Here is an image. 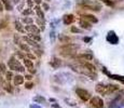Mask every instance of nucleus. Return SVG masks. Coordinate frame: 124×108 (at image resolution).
<instances>
[{
    "mask_svg": "<svg viewBox=\"0 0 124 108\" xmlns=\"http://www.w3.org/2000/svg\"><path fill=\"white\" fill-rule=\"evenodd\" d=\"M107 40L109 41L110 43H112V44H117V43H118V41H119L118 37H117V35L114 34V31H109V32H108Z\"/></svg>",
    "mask_w": 124,
    "mask_h": 108,
    "instance_id": "1a4fd4ad",
    "label": "nucleus"
},
{
    "mask_svg": "<svg viewBox=\"0 0 124 108\" xmlns=\"http://www.w3.org/2000/svg\"><path fill=\"white\" fill-rule=\"evenodd\" d=\"M25 88L28 89V90L32 89V88H34V82H31V81H29V82H26L25 83Z\"/></svg>",
    "mask_w": 124,
    "mask_h": 108,
    "instance_id": "72a5a7b5",
    "label": "nucleus"
},
{
    "mask_svg": "<svg viewBox=\"0 0 124 108\" xmlns=\"http://www.w3.org/2000/svg\"><path fill=\"white\" fill-rule=\"evenodd\" d=\"M8 67L11 70H16L18 72H24L25 68L24 66L20 63V61L17 60V57L15 55H12L10 58H9V62H8Z\"/></svg>",
    "mask_w": 124,
    "mask_h": 108,
    "instance_id": "f03ea898",
    "label": "nucleus"
},
{
    "mask_svg": "<svg viewBox=\"0 0 124 108\" xmlns=\"http://www.w3.org/2000/svg\"><path fill=\"white\" fill-rule=\"evenodd\" d=\"M35 54H36L37 56H42V50H39V49H37V50H35Z\"/></svg>",
    "mask_w": 124,
    "mask_h": 108,
    "instance_id": "c9c22d12",
    "label": "nucleus"
},
{
    "mask_svg": "<svg viewBox=\"0 0 124 108\" xmlns=\"http://www.w3.org/2000/svg\"><path fill=\"white\" fill-rule=\"evenodd\" d=\"M18 46H20V48H21L22 51L26 52V53H30V47H29L27 43H22V42H21Z\"/></svg>",
    "mask_w": 124,
    "mask_h": 108,
    "instance_id": "aec40b11",
    "label": "nucleus"
},
{
    "mask_svg": "<svg viewBox=\"0 0 124 108\" xmlns=\"http://www.w3.org/2000/svg\"><path fill=\"white\" fill-rule=\"evenodd\" d=\"M27 56H28L29 60H36L37 56L35 55V54H31V53H27Z\"/></svg>",
    "mask_w": 124,
    "mask_h": 108,
    "instance_id": "e433bc0d",
    "label": "nucleus"
},
{
    "mask_svg": "<svg viewBox=\"0 0 124 108\" xmlns=\"http://www.w3.org/2000/svg\"><path fill=\"white\" fill-rule=\"evenodd\" d=\"M37 22H38L39 26L41 27V30H44V22H43L42 18H38V20H37Z\"/></svg>",
    "mask_w": 124,
    "mask_h": 108,
    "instance_id": "2f4dec72",
    "label": "nucleus"
},
{
    "mask_svg": "<svg viewBox=\"0 0 124 108\" xmlns=\"http://www.w3.org/2000/svg\"><path fill=\"white\" fill-rule=\"evenodd\" d=\"M13 2H14L15 4H18V3H20V0H13Z\"/></svg>",
    "mask_w": 124,
    "mask_h": 108,
    "instance_id": "8fccbe9b",
    "label": "nucleus"
},
{
    "mask_svg": "<svg viewBox=\"0 0 124 108\" xmlns=\"http://www.w3.org/2000/svg\"><path fill=\"white\" fill-rule=\"evenodd\" d=\"M4 76H6V80H7V81H11V80L14 78V76H13V74H12V71H10V70L7 71V74L4 75Z\"/></svg>",
    "mask_w": 124,
    "mask_h": 108,
    "instance_id": "bb28decb",
    "label": "nucleus"
},
{
    "mask_svg": "<svg viewBox=\"0 0 124 108\" xmlns=\"http://www.w3.org/2000/svg\"><path fill=\"white\" fill-rule=\"evenodd\" d=\"M22 14L23 15H31V14H34V11H32V9H26V10H23L22 11Z\"/></svg>",
    "mask_w": 124,
    "mask_h": 108,
    "instance_id": "cd10ccee",
    "label": "nucleus"
},
{
    "mask_svg": "<svg viewBox=\"0 0 124 108\" xmlns=\"http://www.w3.org/2000/svg\"><path fill=\"white\" fill-rule=\"evenodd\" d=\"M76 94L78 96L81 98L83 102H88V101L91 100V94L89 91L84 90V89H81V88H77L76 89Z\"/></svg>",
    "mask_w": 124,
    "mask_h": 108,
    "instance_id": "20e7f679",
    "label": "nucleus"
},
{
    "mask_svg": "<svg viewBox=\"0 0 124 108\" xmlns=\"http://www.w3.org/2000/svg\"><path fill=\"white\" fill-rule=\"evenodd\" d=\"M7 24H8V22H7V21H3V22H1V23H0V29H1V28H4V27L7 26Z\"/></svg>",
    "mask_w": 124,
    "mask_h": 108,
    "instance_id": "ea45409f",
    "label": "nucleus"
},
{
    "mask_svg": "<svg viewBox=\"0 0 124 108\" xmlns=\"http://www.w3.org/2000/svg\"><path fill=\"white\" fill-rule=\"evenodd\" d=\"M52 107H54V108H62L59 105H57L56 103H54V104H52Z\"/></svg>",
    "mask_w": 124,
    "mask_h": 108,
    "instance_id": "49530a36",
    "label": "nucleus"
},
{
    "mask_svg": "<svg viewBox=\"0 0 124 108\" xmlns=\"http://www.w3.org/2000/svg\"><path fill=\"white\" fill-rule=\"evenodd\" d=\"M26 31H29L30 34H40V29L38 28V26L34 25V24H31V25H27L25 27Z\"/></svg>",
    "mask_w": 124,
    "mask_h": 108,
    "instance_id": "9b49d317",
    "label": "nucleus"
},
{
    "mask_svg": "<svg viewBox=\"0 0 124 108\" xmlns=\"http://www.w3.org/2000/svg\"><path fill=\"white\" fill-rule=\"evenodd\" d=\"M34 0H27V6L29 7V8H32V6H34Z\"/></svg>",
    "mask_w": 124,
    "mask_h": 108,
    "instance_id": "58836bf2",
    "label": "nucleus"
},
{
    "mask_svg": "<svg viewBox=\"0 0 124 108\" xmlns=\"http://www.w3.org/2000/svg\"><path fill=\"white\" fill-rule=\"evenodd\" d=\"M4 10V6H3L2 2H0V12H2Z\"/></svg>",
    "mask_w": 124,
    "mask_h": 108,
    "instance_id": "37998d69",
    "label": "nucleus"
},
{
    "mask_svg": "<svg viewBox=\"0 0 124 108\" xmlns=\"http://www.w3.org/2000/svg\"><path fill=\"white\" fill-rule=\"evenodd\" d=\"M3 88H4V90H6V91L10 92V93H12V92H13V89H12V86L10 85L9 81H7V80H6V83H4V85H3Z\"/></svg>",
    "mask_w": 124,
    "mask_h": 108,
    "instance_id": "a878e982",
    "label": "nucleus"
},
{
    "mask_svg": "<svg viewBox=\"0 0 124 108\" xmlns=\"http://www.w3.org/2000/svg\"><path fill=\"white\" fill-rule=\"evenodd\" d=\"M50 65H51L54 69H57L58 67H60V65H62V61L59 60L57 56H53L51 58V61H50Z\"/></svg>",
    "mask_w": 124,
    "mask_h": 108,
    "instance_id": "6e6552de",
    "label": "nucleus"
},
{
    "mask_svg": "<svg viewBox=\"0 0 124 108\" xmlns=\"http://www.w3.org/2000/svg\"><path fill=\"white\" fill-rule=\"evenodd\" d=\"M81 64L84 66L86 69H89L90 71H92V72H96V67L92 64V63H90V62L86 61V62H81Z\"/></svg>",
    "mask_w": 124,
    "mask_h": 108,
    "instance_id": "f3484780",
    "label": "nucleus"
},
{
    "mask_svg": "<svg viewBox=\"0 0 124 108\" xmlns=\"http://www.w3.org/2000/svg\"><path fill=\"white\" fill-rule=\"evenodd\" d=\"M71 32H77V34H80V32H82V30H81V29H79L78 27L72 26V27H71Z\"/></svg>",
    "mask_w": 124,
    "mask_h": 108,
    "instance_id": "f704fd0d",
    "label": "nucleus"
},
{
    "mask_svg": "<svg viewBox=\"0 0 124 108\" xmlns=\"http://www.w3.org/2000/svg\"><path fill=\"white\" fill-rule=\"evenodd\" d=\"M7 65L4 63L0 62V75H6L7 74Z\"/></svg>",
    "mask_w": 124,
    "mask_h": 108,
    "instance_id": "b1692460",
    "label": "nucleus"
},
{
    "mask_svg": "<svg viewBox=\"0 0 124 108\" xmlns=\"http://www.w3.org/2000/svg\"><path fill=\"white\" fill-rule=\"evenodd\" d=\"M14 42L16 43V44H20V37H18V36H17V35H15L14 36Z\"/></svg>",
    "mask_w": 124,
    "mask_h": 108,
    "instance_id": "a19ab883",
    "label": "nucleus"
},
{
    "mask_svg": "<svg viewBox=\"0 0 124 108\" xmlns=\"http://www.w3.org/2000/svg\"><path fill=\"white\" fill-rule=\"evenodd\" d=\"M23 40H25L27 44H30V46H34L35 48L39 49V44H38V42H37V41H35L34 39H31L29 36H25V37H23Z\"/></svg>",
    "mask_w": 124,
    "mask_h": 108,
    "instance_id": "4468645a",
    "label": "nucleus"
},
{
    "mask_svg": "<svg viewBox=\"0 0 124 108\" xmlns=\"http://www.w3.org/2000/svg\"><path fill=\"white\" fill-rule=\"evenodd\" d=\"M80 47L78 44H74V43H67V44H64L59 48L60 50V55L63 56H69L71 54H74L77 52V50L79 49Z\"/></svg>",
    "mask_w": 124,
    "mask_h": 108,
    "instance_id": "f257e3e1",
    "label": "nucleus"
},
{
    "mask_svg": "<svg viewBox=\"0 0 124 108\" xmlns=\"http://www.w3.org/2000/svg\"><path fill=\"white\" fill-rule=\"evenodd\" d=\"M23 4H20V6H18V10H20V11H23Z\"/></svg>",
    "mask_w": 124,
    "mask_h": 108,
    "instance_id": "3c124183",
    "label": "nucleus"
},
{
    "mask_svg": "<svg viewBox=\"0 0 124 108\" xmlns=\"http://www.w3.org/2000/svg\"><path fill=\"white\" fill-rule=\"evenodd\" d=\"M2 3H3V6H4V9L8 10V11H11L12 8H13L10 0H2Z\"/></svg>",
    "mask_w": 124,
    "mask_h": 108,
    "instance_id": "4be33fe9",
    "label": "nucleus"
},
{
    "mask_svg": "<svg viewBox=\"0 0 124 108\" xmlns=\"http://www.w3.org/2000/svg\"><path fill=\"white\" fill-rule=\"evenodd\" d=\"M23 23L31 25V24H32V18H31V17H24V18H23Z\"/></svg>",
    "mask_w": 124,
    "mask_h": 108,
    "instance_id": "c85d7f7f",
    "label": "nucleus"
},
{
    "mask_svg": "<svg viewBox=\"0 0 124 108\" xmlns=\"http://www.w3.org/2000/svg\"><path fill=\"white\" fill-rule=\"evenodd\" d=\"M34 102L38 103V104H44L46 102V100L43 96H41V95H37V96L34 97Z\"/></svg>",
    "mask_w": 124,
    "mask_h": 108,
    "instance_id": "412c9836",
    "label": "nucleus"
},
{
    "mask_svg": "<svg viewBox=\"0 0 124 108\" xmlns=\"http://www.w3.org/2000/svg\"><path fill=\"white\" fill-rule=\"evenodd\" d=\"M45 1H46V2H49V1H50V0H45Z\"/></svg>",
    "mask_w": 124,
    "mask_h": 108,
    "instance_id": "603ef678",
    "label": "nucleus"
},
{
    "mask_svg": "<svg viewBox=\"0 0 124 108\" xmlns=\"http://www.w3.org/2000/svg\"><path fill=\"white\" fill-rule=\"evenodd\" d=\"M23 63H24L25 67L30 71L31 74H35V72H36L35 67H34V63H32V61H31V60H29V58H24V60H23Z\"/></svg>",
    "mask_w": 124,
    "mask_h": 108,
    "instance_id": "0eeeda50",
    "label": "nucleus"
},
{
    "mask_svg": "<svg viewBox=\"0 0 124 108\" xmlns=\"http://www.w3.org/2000/svg\"><path fill=\"white\" fill-rule=\"evenodd\" d=\"M90 106L92 108H104V101L99 96H93L90 100Z\"/></svg>",
    "mask_w": 124,
    "mask_h": 108,
    "instance_id": "39448f33",
    "label": "nucleus"
},
{
    "mask_svg": "<svg viewBox=\"0 0 124 108\" xmlns=\"http://www.w3.org/2000/svg\"><path fill=\"white\" fill-rule=\"evenodd\" d=\"M102 2H104L106 6H108V7H113V2L111 1V0H100Z\"/></svg>",
    "mask_w": 124,
    "mask_h": 108,
    "instance_id": "473e14b6",
    "label": "nucleus"
},
{
    "mask_svg": "<svg viewBox=\"0 0 124 108\" xmlns=\"http://www.w3.org/2000/svg\"><path fill=\"white\" fill-rule=\"evenodd\" d=\"M109 77L114 79V80H118V81H120V82H122L124 84V77L123 76H119V75H109Z\"/></svg>",
    "mask_w": 124,
    "mask_h": 108,
    "instance_id": "5701e85b",
    "label": "nucleus"
},
{
    "mask_svg": "<svg viewBox=\"0 0 124 108\" xmlns=\"http://www.w3.org/2000/svg\"><path fill=\"white\" fill-rule=\"evenodd\" d=\"M28 36L31 39H34L35 41H37V42H40V41H41V37H40L38 34H28Z\"/></svg>",
    "mask_w": 124,
    "mask_h": 108,
    "instance_id": "393cba45",
    "label": "nucleus"
},
{
    "mask_svg": "<svg viewBox=\"0 0 124 108\" xmlns=\"http://www.w3.org/2000/svg\"><path fill=\"white\" fill-rule=\"evenodd\" d=\"M15 56L18 57V58H21V60H24V58H25V55L22 53V51H16L15 52Z\"/></svg>",
    "mask_w": 124,
    "mask_h": 108,
    "instance_id": "7c9ffc66",
    "label": "nucleus"
},
{
    "mask_svg": "<svg viewBox=\"0 0 124 108\" xmlns=\"http://www.w3.org/2000/svg\"><path fill=\"white\" fill-rule=\"evenodd\" d=\"M42 7L44 8V10H45V11H48V10H50V7H49L48 4H46V3H42Z\"/></svg>",
    "mask_w": 124,
    "mask_h": 108,
    "instance_id": "79ce46f5",
    "label": "nucleus"
},
{
    "mask_svg": "<svg viewBox=\"0 0 124 108\" xmlns=\"http://www.w3.org/2000/svg\"><path fill=\"white\" fill-rule=\"evenodd\" d=\"M83 41H84V42H90V41H91V38L85 37V38H83Z\"/></svg>",
    "mask_w": 124,
    "mask_h": 108,
    "instance_id": "a18cd8bd",
    "label": "nucleus"
},
{
    "mask_svg": "<svg viewBox=\"0 0 124 108\" xmlns=\"http://www.w3.org/2000/svg\"><path fill=\"white\" fill-rule=\"evenodd\" d=\"M79 25L81 26L83 29H91V25H92V24H91L90 22H88V21L81 18V20L79 21Z\"/></svg>",
    "mask_w": 124,
    "mask_h": 108,
    "instance_id": "6ab92c4d",
    "label": "nucleus"
},
{
    "mask_svg": "<svg viewBox=\"0 0 124 108\" xmlns=\"http://www.w3.org/2000/svg\"><path fill=\"white\" fill-rule=\"evenodd\" d=\"M36 13H37V15H38V17H39V18H42V20H44V13L41 11V9L37 10Z\"/></svg>",
    "mask_w": 124,
    "mask_h": 108,
    "instance_id": "c756f323",
    "label": "nucleus"
},
{
    "mask_svg": "<svg viewBox=\"0 0 124 108\" xmlns=\"http://www.w3.org/2000/svg\"><path fill=\"white\" fill-rule=\"evenodd\" d=\"M81 17L83 18V20H85V21H88V22H90L91 24H92V23L96 24L97 22H98L97 17L94 16L93 14H83V15H81Z\"/></svg>",
    "mask_w": 124,
    "mask_h": 108,
    "instance_id": "9d476101",
    "label": "nucleus"
},
{
    "mask_svg": "<svg viewBox=\"0 0 124 108\" xmlns=\"http://www.w3.org/2000/svg\"><path fill=\"white\" fill-rule=\"evenodd\" d=\"M96 92L100 95H109V90H108V84L104 83H98L96 85Z\"/></svg>",
    "mask_w": 124,
    "mask_h": 108,
    "instance_id": "423d86ee",
    "label": "nucleus"
},
{
    "mask_svg": "<svg viewBox=\"0 0 124 108\" xmlns=\"http://www.w3.org/2000/svg\"><path fill=\"white\" fill-rule=\"evenodd\" d=\"M57 38H58V41L60 43H64V44L71 43V38L68 37V36H66V35H58Z\"/></svg>",
    "mask_w": 124,
    "mask_h": 108,
    "instance_id": "f8f14e48",
    "label": "nucleus"
},
{
    "mask_svg": "<svg viewBox=\"0 0 124 108\" xmlns=\"http://www.w3.org/2000/svg\"><path fill=\"white\" fill-rule=\"evenodd\" d=\"M30 108H41L40 106H37V105H34V104H31L30 105Z\"/></svg>",
    "mask_w": 124,
    "mask_h": 108,
    "instance_id": "de8ad7c7",
    "label": "nucleus"
},
{
    "mask_svg": "<svg viewBox=\"0 0 124 108\" xmlns=\"http://www.w3.org/2000/svg\"><path fill=\"white\" fill-rule=\"evenodd\" d=\"M14 26H15V29H16L18 32H21V34H24V32L26 31L25 27L23 26V24L21 23L20 21H15V22H14Z\"/></svg>",
    "mask_w": 124,
    "mask_h": 108,
    "instance_id": "dca6fc26",
    "label": "nucleus"
},
{
    "mask_svg": "<svg viewBox=\"0 0 124 108\" xmlns=\"http://www.w3.org/2000/svg\"><path fill=\"white\" fill-rule=\"evenodd\" d=\"M25 78L27 80H31V78H32V76H30V75H27V76H25Z\"/></svg>",
    "mask_w": 124,
    "mask_h": 108,
    "instance_id": "09e8293b",
    "label": "nucleus"
},
{
    "mask_svg": "<svg viewBox=\"0 0 124 108\" xmlns=\"http://www.w3.org/2000/svg\"><path fill=\"white\" fill-rule=\"evenodd\" d=\"M77 58H79V60L81 61H92L93 60V55L90 53H83V54H79L78 56H77Z\"/></svg>",
    "mask_w": 124,
    "mask_h": 108,
    "instance_id": "2eb2a0df",
    "label": "nucleus"
},
{
    "mask_svg": "<svg viewBox=\"0 0 124 108\" xmlns=\"http://www.w3.org/2000/svg\"><path fill=\"white\" fill-rule=\"evenodd\" d=\"M13 83H14V85H21L24 83V77L23 76H21V75H16V76H14V78H13Z\"/></svg>",
    "mask_w": 124,
    "mask_h": 108,
    "instance_id": "a211bd4d",
    "label": "nucleus"
},
{
    "mask_svg": "<svg viewBox=\"0 0 124 108\" xmlns=\"http://www.w3.org/2000/svg\"><path fill=\"white\" fill-rule=\"evenodd\" d=\"M4 83H6V78L3 79V78L1 77V75H0V86H3Z\"/></svg>",
    "mask_w": 124,
    "mask_h": 108,
    "instance_id": "4c0bfd02",
    "label": "nucleus"
},
{
    "mask_svg": "<svg viewBox=\"0 0 124 108\" xmlns=\"http://www.w3.org/2000/svg\"><path fill=\"white\" fill-rule=\"evenodd\" d=\"M73 21H74V16L72 14H66L64 15V18H63V22L65 25H70V24L73 23Z\"/></svg>",
    "mask_w": 124,
    "mask_h": 108,
    "instance_id": "ddd939ff",
    "label": "nucleus"
},
{
    "mask_svg": "<svg viewBox=\"0 0 124 108\" xmlns=\"http://www.w3.org/2000/svg\"><path fill=\"white\" fill-rule=\"evenodd\" d=\"M80 6L88 10H92V11H100V6L91 0H82L80 2Z\"/></svg>",
    "mask_w": 124,
    "mask_h": 108,
    "instance_id": "7ed1b4c3",
    "label": "nucleus"
},
{
    "mask_svg": "<svg viewBox=\"0 0 124 108\" xmlns=\"http://www.w3.org/2000/svg\"><path fill=\"white\" fill-rule=\"evenodd\" d=\"M34 2L36 3V4H38V6H39V4H41V2H42V0H34Z\"/></svg>",
    "mask_w": 124,
    "mask_h": 108,
    "instance_id": "c03bdc74",
    "label": "nucleus"
}]
</instances>
